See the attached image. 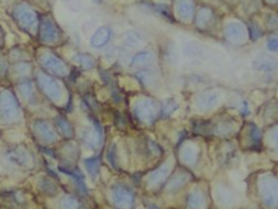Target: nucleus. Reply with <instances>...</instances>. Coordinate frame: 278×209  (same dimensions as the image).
<instances>
[{
	"mask_svg": "<svg viewBox=\"0 0 278 209\" xmlns=\"http://www.w3.org/2000/svg\"><path fill=\"white\" fill-rule=\"evenodd\" d=\"M114 204L121 209H130L133 205V194L127 188L122 186H117L112 192Z\"/></svg>",
	"mask_w": 278,
	"mask_h": 209,
	"instance_id": "obj_7",
	"label": "nucleus"
},
{
	"mask_svg": "<svg viewBox=\"0 0 278 209\" xmlns=\"http://www.w3.org/2000/svg\"><path fill=\"white\" fill-rule=\"evenodd\" d=\"M212 20V11L208 8H201L198 14H197L196 24L198 27H206Z\"/></svg>",
	"mask_w": 278,
	"mask_h": 209,
	"instance_id": "obj_17",
	"label": "nucleus"
},
{
	"mask_svg": "<svg viewBox=\"0 0 278 209\" xmlns=\"http://www.w3.org/2000/svg\"><path fill=\"white\" fill-rule=\"evenodd\" d=\"M35 131H36V133L39 136V138L44 139L45 142L51 143V142H54V140L57 139V134H56V132H54L53 128L48 124V122L42 121V119L35 122Z\"/></svg>",
	"mask_w": 278,
	"mask_h": 209,
	"instance_id": "obj_11",
	"label": "nucleus"
},
{
	"mask_svg": "<svg viewBox=\"0 0 278 209\" xmlns=\"http://www.w3.org/2000/svg\"><path fill=\"white\" fill-rule=\"evenodd\" d=\"M111 39V28L107 26H101L94 32L91 36L90 44L95 48H102L110 42Z\"/></svg>",
	"mask_w": 278,
	"mask_h": 209,
	"instance_id": "obj_9",
	"label": "nucleus"
},
{
	"mask_svg": "<svg viewBox=\"0 0 278 209\" xmlns=\"http://www.w3.org/2000/svg\"><path fill=\"white\" fill-rule=\"evenodd\" d=\"M268 2L273 3V4H278V0H268Z\"/></svg>",
	"mask_w": 278,
	"mask_h": 209,
	"instance_id": "obj_27",
	"label": "nucleus"
},
{
	"mask_svg": "<svg viewBox=\"0 0 278 209\" xmlns=\"http://www.w3.org/2000/svg\"><path fill=\"white\" fill-rule=\"evenodd\" d=\"M255 67L259 70L268 71L274 69L277 67V62L273 58H269V57H260L255 61Z\"/></svg>",
	"mask_w": 278,
	"mask_h": 209,
	"instance_id": "obj_16",
	"label": "nucleus"
},
{
	"mask_svg": "<svg viewBox=\"0 0 278 209\" xmlns=\"http://www.w3.org/2000/svg\"><path fill=\"white\" fill-rule=\"evenodd\" d=\"M38 35L39 42L44 45H53L58 42L61 32H59L58 27L54 24V21L50 16H44L39 21L38 27Z\"/></svg>",
	"mask_w": 278,
	"mask_h": 209,
	"instance_id": "obj_4",
	"label": "nucleus"
},
{
	"mask_svg": "<svg viewBox=\"0 0 278 209\" xmlns=\"http://www.w3.org/2000/svg\"><path fill=\"white\" fill-rule=\"evenodd\" d=\"M20 93L22 94V96L28 101H32L35 99V91H33V87L30 81H24L19 85Z\"/></svg>",
	"mask_w": 278,
	"mask_h": 209,
	"instance_id": "obj_19",
	"label": "nucleus"
},
{
	"mask_svg": "<svg viewBox=\"0 0 278 209\" xmlns=\"http://www.w3.org/2000/svg\"><path fill=\"white\" fill-rule=\"evenodd\" d=\"M62 209H78V202L73 197H65L62 200Z\"/></svg>",
	"mask_w": 278,
	"mask_h": 209,
	"instance_id": "obj_21",
	"label": "nucleus"
},
{
	"mask_svg": "<svg viewBox=\"0 0 278 209\" xmlns=\"http://www.w3.org/2000/svg\"><path fill=\"white\" fill-rule=\"evenodd\" d=\"M159 108L155 101L150 99H140L134 106V114L139 121L151 123L157 117Z\"/></svg>",
	"mask_w": 278,
	"mask_h": 209,
	"instance_id": "obj_5",
	"label": "nucleus"
},
{
	"mask_svg": "<svg viewBox=\"0 0 278 209\" xmlns=\"http://www.w3.org/2000/svg\"><path fill=\"white\" fill-rule=\"evenodd\" d=\"M273 140H274V143H276V145L278 148V128H276V131L273 132Z\"/></svg>",
	"mask_w": 278,
	"mask_h": 209,
	"instance_id": "obj_26",
	"label": "nucleus"
},
{
	"mask_svg": "<svg viewBox=\"0 0 278 209\" xmlns=\"http://www.w3.org/2000/svg\"><path fill=\"white\" fill-rule=\"evenodd\" d=\"M20 105L16 96L9 89L0 90V118L11 122L19 118Z\"/></svg>",
	"mask_w": 278,
	"mask_h": 209,
	"instance_id": "obj_1",
	"label": "nucleus"
},
{
	"mask_svg": "<svg viewBox=\"0 0 278 209\" xmlns=\"http://www.w3.org/2000/svg\"><path fill=\"white\" fill-rule=\"evenodd\" d=\"M16 73L20 74V75H27L31 71V67L27 64V63H20L19 65H16L15 68Z\"/></svg>",
	"mask_w": 278,
	"mask_h": 209,
	"instance_id": "obj_22",
	"label": "nucleus"
},
{
	"mask_svg": "<svg viewBox=\"0 0 278 209\" xmlns=\"http://www.w3.org/2000/svg\"><path fill=\"white\" fill-rule=\"evenodd\" d=\"M85 166H87L88 171L90 173L91 176H95L97 174L100 166V159L99 157H91V159L85 160Z\"/></svg>",
	"mask_w": 278,
	"mask_h": 209,
	"instance_id": "obj_20",
	"label": "nucleus"
},
{
	"mask_svg": "<svg viewBox=\"0 0 278 209\" xmlns=\"http://www.w3.org/2000/svg\"><path fill=\"white\" fill-rule=\"evenodd\" d=\"M154 61V54L151 52H147V51H143V52L137 53L136 56L132 58L131 64L133 67H144V65L151 64Z\"/></svg>",
	"mask_w": 278,
	"mask_h": 209,
	"instance_id": "obj_13",
	"label": "nucleus"
},
{
	"mask_svg": "<svg viewBox=\"0 0 278 209\" xmlns=\"http://www.w3.org/2000/svg\"><path fill=\"white\" fill-rule=\"evenodd\" d=\"M94 2H95V3H100V2H101V0H94Z\"/></svg>",
	"mask_w": 278,
	"mask_h": 209,
	"instance_id": "obj_28",
	"label": "nucleus"
},
{
	"mask_svg": "<svg viewBox=\"0 0 278 209\" xmlns=\"http://www.w3.org/2000/svg\"><path fill=\"white\" fill-rule=\"evenodd\" d=\"M176 107H177L176 102H174L173 100H168V101H166V105L163 106V113L165 114L171 113Z\"/></svg>",
	"mask_w": 278,
	"mask_h": 209,
	"instance_id": "obj_25",
	"label": "nucleus"
},
{
	"mask_svg": "<svg viewBox=\"0 0 278 209\" xmlns=\"http://www.w3.org/2000/svg\"><path fill=\"white\" fill-rule=\"evenodd\" d=\"M193 13L194 7L191 0H176V14L180 19L188 21L193 16Z\"/></svg>",
	"mask_w": 278,
	"mask_h": 209,
	"instance_id": "obj_12",
	"label": "nucleus"
},
{
	"mask_svg": "<svg viewBox=\"0 0 278 209\" xmlns=\"http://www.w3.org/2000/svg\"><path fill=\"white\" fill-rule=\"evenodd\" d=\"M267 48L272 52H277L278 51V35L269 37L267 41Z\"/></svg>",
	"mask_w": 278,
	"mask_h": 209,
	"instance_id": "obj_23",
	"label": "nucleus"
},
{
	"mask_svg": "<svg viewBox=\"0 0 278 209\" xmlns=\"http://www.w3.org/2000/svg\"><path fill=\"white\" fill-rule=\"evenodd\" d=\"M226 38L235 45H240L245 41L246 38V31L243 25L236 24V22H231L226 26L225 30Z\"/></svg>",
	"mask_w": 278,
	"mask_h": 209,
	"instance_id": "obj_8",
	"label": "nucleus"
},
{
	"mask_svg": "<svg viewBox=\"0 0 278 209\" xmlns=\"http://www.w3.org/2000/svg\"><path fill=\"white\" fill-rule=\"evenodd\" d=\"M41 64L48 73L57 76H67L68 71H69L67 64L54 54H44L41 57Z\"/></svg>",
	"mask_w": 278,
	"mask_h": 209,
	"instance_id": "obj_6",
	"label": "nucleus"
},
{
	"mask_svg": "<svg viewBox=\"0 0 278 209\" xmlns=\"http://www.w3.org/2000/svg\"><path fill=\"white\" fill-rule=\"evenodd\" d=\"M56 126L57 128H58L59 133L62 134V136L64 137H71L74 134V130L73 127H71L70 122L68 121L67 118H64V117H57L56 118Z\"/></svg>",
	"mask_w": 278,
	"mask_h": 209,
	"instance_id": "obj_15",
	"label": "nucleus"
},
{
	"mask_svg": "<svg viewBox=\"0 0 278 209\" xmlns=\"http://www.w3.org/2000/svg\"><path fill=\"white\" fill-rule=\"evenodd\" d=\"M220 100V95H218L217 93H207L201 95L196 101V106L200 111H211L212 108L216 107L218 102Z\"/></svg>",
	"mask_w": 278,
	"mask_h": 209,
	"instance_id": "obj_10",
	"label": "nucleus"
},
{
	"mask_svg": "<svg viewBox=\"0 0 278 209\" xmlns=\"http://www.w3.org/2000/svg\"><path fill=\"white\" fill-rule=\"evenodd\" d=\"M13 18L15 19V21L18 22L20 27H22L26 31L35 30V28L38 26V16H37L35 11L31 9L30 7H27V5L21 4L14 8Z\"/></svg>",
	"mask_w": 278,
	"mask_h": 209,
	"instance_id": "obj_3",
	"label": "nucleus"
},
{
	"mask_svg": "<svg viewBox=\"0 0 278 209\" xmlns=\"http://www.w3.org/2000/svg\"><path fill=\"white\" fill-rule=\"evenodd\" d=\"M10 159L13 160L14 162H15V164H18V165H25V164H27L28 162V153L27 151H25V150H22V149H16V150H14V151H11V154H10Z\"/></svg>",
	"mask_w": 278,
	"mask_h": 209,
	"instance_id": "obj_18",
	"label": "nucleus"
},
{
	"mask_svg": "<svg viewBox=\"0 0 278 209\" xmlns=\"http://www.w3.org/2000/svg\"><path fill=\"white\" fill-rule=\"evenodd\" d=\"M37 82H38V87L41 89L42 93L45 94L51 101L59 104L63 100V93L61 85L58 84L56 79H53L50 74L46 73H38L37 75Z\"/></svg>",
	"mask_w": 278,
	"mask_h": 209,
	"instance_id": "obj_2",
	"label": "nucleus"
},
{
	"mask_svg": "<svg viewBox=\"0 0 278 209\" xmlns=\"http://www.w3.org/2000/svg\"><path fill=\"white\" fill-rule=\"evenodd\" d=\"M73 61L78 63L79 65H82V67L85 68V69H93L96 64L95 58L91 57L90 54H85V53L75 54V56L73 57Z\"/></svg>",
	"mask_w": 278,
	"mask_h": 209,
	"instance_id": "obj_14",
	"label": "nucleus"
},
{
	"mask_svg": "<svg viewBox=\"0 0 278 209\" xmlns=\"http://www.w3.org/2000/svg\"><path fill=\"white\" fill-rule=\"evenodd\" d=\"M125 42L127 45H130V47H136V46L139 44V39H138V37H137L136 33L131 32V33H128L127 36H126Z\"/></svg>",
	"mask_w": 278,
	"mask_h": 209,
	"instance_id": "obj_24",
	"label": "nucleus"
}]
</instances>
